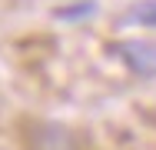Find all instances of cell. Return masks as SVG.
<instances>
[{
    "instance_id": "obj_1",
    "label": "cell",
    "mask_w": 156,
    "mask_h": 150,
    "mask_svg": "<svg viewBox=\"0 0 156 150\" xmlns=\"http://www.w3.org/2000/svg\"><path fill=\"white\" fill-rule=\"evenodd\" d=\"M23 150H80V147H76V137L66 127L33 120L23 130Z\"/></svg>"
},
{
    "instance_id": "obj_2",
    "label": "cell",
    "mask_w": 156,
    "mask_h": 150,
    "mask_svg": "<svg viewBox=\"0 0 156 150\" xmlns=\"http://www.w3.org/2000/svg\"><path fill=\"white\" fill-rule=\"evenodd\" d=\"M113 54L140 77H156V40H120Z\"/></svg>"
},
{
    "instance_id": "obj_3",
    "label": "cell",
    "mask_w": 156,
    "mask_h": 150,
    "mask_svg": "<svg viewBox=\"0 0 156 150\" xmlns=\"http://www.w3.org/2000/svg\"><path fill=\"white\" fill-rule=\"evenodd\" d=\"M123 27H156V0H136L123 17Z\"/></svg>"
},
{
    "instance_id": "obj_4",
    "label": "cell",
    "mask_w": 156,
    "mask_h": 150,
    "mask_svg": "<svg viewBox=\"0 0 156 150\" xmlns=\"http://www.w3.org/2000/svg\"><path fill=\"white\" fill-rule=\"evenodd\" d=\"M93 3L90 0H83V3H73V7H66V10H57V17L60 20H80V17H93Z\"/></svg>"
}]
</instances>
